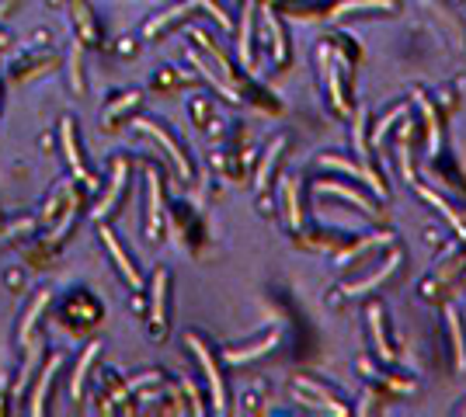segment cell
I'll return each instance as SVG.
<instances>
[{"label":"cell","mask_w":466,"mask_h":417,"mask_svg":"<svg viewBox=\"0 0 466 417\" xmlns=\"http://www.w3.org/2000/svg\"><path fill=\"white\" fill-rule=\"evenodd\" d=\"M188 348L199 355V362H202V369L209 375V386H212V404H216V411H226V389H223V379L216 372V362H212L209 348H206V341L202 337H195V334H188Z\"/></svg>","instance_id":"1"},{"label":"cell","mask_w":466,"mask_h":417,"mask_svg":"<svg viewBox=\"0 0 466 417\" xmlns=\"http://www.w3.org/2000/svg\"><path fill=\"white\" fill-rule=\"evenodd\" d=\"M146 237L150 240H157V233H161V219H164V206H161V177L150 170L146 174Z\"/></svg>","instance_id":"2"},{"label":"cell","mask_w":466,"mask_h":417,"mask_svg":"<svg viewBox=\"0 0 466 417\" xmlns=\"http://www.w3.org/2000/svg\"><path fill=\"white\" fill-rule=\"evenodd\" d=\"M139 129H143V132H150V136H153V139H157V143H161V146L168 150V157H170V160H174V167H177V174H181V177L188 181V177H192V164L185 160V153H181V146H177V143H174V139H170V136H168V132H164V129H161V125H157V122H139Z\"/></svg>","instance_id":"3"},{"label":"cell","mask_w":466,"mask_h":417,"mask_svg":"<svg viewBox=\"0 0 466 417\" xmlns=\"http://www.w3.org/2000/svg\"><path fill=\"white\" fill-rule=\"evenodd\" d=\"M126 174H129V164L126 160H119L115 164V177H112V188L101 195V202L94 206V219H105L108 212H115L119 206V199H122V192H126Z\"/></svg>","instance_id":"4"},{"label":"cell","mask_w":466,"mask_h":417,"mask_svg":"<svg viewBox=\"0 0 466 417\" xmlns=\"http://www.w3.org/2000/svg\"><path fill=\"white\" fill-rule=\"evenodd\" d=\"M59 139H63V150H66V160H70V167H74V174H77V177H84L87 184H94L91 170L84 167V157H81V150H77V132H74V122H70V119H63Z\"/></svg>","instance_id":"5"},{"label":"cell","mask_w":466,"mask_h":417,"mask_svg":"<svg viewBox=\"0 0 466 417\" xmlns=\"http://www.w3.org/2000/svg\"><path fill=\"white\" fill-rule=\"evenodd\" d=\"M101 240H105V247H108V254L115 257V264H119V271L126 275V282H129V286H136V289H139V282H143V278H139V271H136V264L129 261V254H126V250H122V244H119V237H115V233H112V230L105 226V230H101Z\"/></svg>","instance_id":"6"},{"label":"cell","mask_w":466,"mask_h":417,"mask_svg":"<svg viewBox=\"0 0 466 417\" xmlns=\"http://www.w3.org/2000/svg\"><path fill=\"white\" fill-rule=\"evenodd\" d=\"M397 264H400V250H393V254H390V257L383 261L380 268L373 271V275H366V278H362V282H355V286H344L341 292H344V295H362V292L376 289V286H383V282L390 278V271H393Z\"/></svg>","instance_id":"7"},{"label":"cell","mask_w":466,"mask_h":417,"mask_svg":"<svg viewBox=\"0 0 466 417\" xmlns=\"http://www.w3.org/2000/svg\"><path fill=\"white\" fill-rule=\"evenodd\" d=\"M164 317H168V271L161 268L153 275V310H150V324L153 331H164Z\"/></svg>","instance_id":"8"},{"label":"cell","mask_w":466,"mask_h":417,"mask_svg":"<svg viewBox=\"0 0 466 417\" xmlns=\"http://www.w3.org/2000/svg\"><path fill=\"white\" fill-rule=\"evenodd\" d=\"M279 337L282 334L279 331H268L261 341H255V344H247V348H230L226 351V362H233V365H240V362H247V358H257V355H264V351H272L275 344H279Z\"/></svg>","instance_id":"9"},{"label":"cell","mask_w":466,"mask_h":417,"mask_svg":"<svg viewBox=\"0 0 466 417\" xmlns=\"http://www.w3.org/2000/svg\"><path fill=\"white\" fill-rule=\"evenodd\" d=\"M188 14H192V4L185 0V4H177V7L164 11V14H157V18H153V21L146 25V32H143V35H146V39H157V35H161L164 28H170L174 21H181V18H188Z\"/></svg>","instance_id":"10"},{"label":"cell","mask_w":466,"mask_h":417,"mask_svg":"<svg viewBox=\"0 0 466 417\" xmlns=\"http://www.w3.org/2000/svg\"><path fill=\"white\" fill-rule=\"evenodd\" d=\"M59 365H63V355H56V358H49V362H45L42 379H39V386H35V393H32V414H42L45 393H49V386H52V375L59 372Z\"/></svg>","instance_id":"11"},{"label":"cell","mask_w":466,"mask_h":417,"mask_svg":"<svg viewBox=\"0 0 466 417\" xmlns=\"http://www.w3.org/2000/svg\"><path fill=\"white\" fill-rule=\"evenodd\" d=\"M369 331L376 337V355H380L383 362H393V348H390V341H386V331H383V310L373 303L369 306Z\"/></svg>","instance_id":"12"},{"label":"cell","mask_w":466,"mask_h":417,"mask_svg":"<svg viewBox=\"0 0 466 417\" xmlns=\"http://www.w3.org/2000/svg\"><path fill=\"white\" fill-rule=\"evenodd\" d=\"M264 25H268V35H272V49H275V63H286L289 59V42H286V32L279 25V18L272 11H264Z\"/></svg>","instance_id":"13"},{"label":"cell","mask_w":466,"mask_h":417,"mask_svg":"<svg viewBox=\"0 0 466 417\" xmlns=\"http://www.w3.org/2000/svg\"><path fill=\"white\" fill-rule=\"evenodd\" d=\"M251 28H255V0L244 4V21H240V63L251 66Z\"/></svg>","instance_id":"14"},{"label":"cell","mask_w":466,"mask_h":417,"mask_svg":"<svg viewBox=\"0 0 466 417\" xmlns=\"http://www.w3.org/2000/svg\"><path fill=\"white\" fill-rule=\"evenodd\" d=\"M296 386H303V389H310V393H313V397H317V400H320V407H324V411H327V414H348V407H344V404H341L338 397H331V393H327V389H324V386H317V382H313V379H299Z\"/></svg>","instance_id":"15"},{"label":"cell","mask_w":466,"mask_h":417,"mask_svg":"<svg viewBox=\"0 0 466 417\" xmlns=\"http://www.w3.org/2000/svg\"><path fill=\"white\" fill-rule=\"evenodd\" d=\"M320 192H327V195H338V199H348L351 206H359L362 212H373V216H380V212H376V206H369V199H366V195H359V192L344 188V184H338V181H327V184H320Z\"/></svg>","instance_id":"16"},{"label":"cell","mask_w":466,"mask_h":417,"mask_svg":"<svg viewBox=\"0 0 466 417\" xmlns=\"http://www.w3.org/2000/svg\"><path fill=\"white\" fill-rule=\"evenodd\" d=\"M282 206H286V223L299 230V202H296V177L282 181Z\"/></svg>","instance_id":"17"},{"label":"cell","mask_w":466,"mask_h":417,"mask_svg":"<svg viewBox=\"0 0 466 417\" xmlns=\"http://www.w3.org/2000/svg\"><path fill=\"white\" fill-rule=\"evenodd\" d=\"M98 348H101V344H98V341H94V344H87V348H84V358H81V362H77V372H74V386H70V389H74V397H77V400H81V397H84V379H87V369H91V362H94V358H98Z\"/></svg>","instance_id":"18"},{"label":"cell","mask_w":466,"mask_h":417,"mask_svg":"<svg viewBox=\"0 0 466 417\" xmlns=\"http://www.w3.org/2000/svg\"><path fill=\"white\" fill-rule=\"evenodd\" d=\"M282 146H286V139H275L268 150H264V160H261V167H257V188L264 192L268 188V177H272V167H275V160H279V153H282Z\"/></svg>","instance_id":"19"},{"label":"cell","mask_w":466,"mask_h":417,"mask_svg":"<svg viewBox=\"0 0 466 417\" xmlns=\"http://www.w3.org/2000/svg\"><path fill=\"white\" fill-rule=\"evenodd\" d=\"M445 320H449V331H453V344H456V365H460V369H466L463 327H460V313H456V306H445Z\"/></svg>","instance_id":"20"},{"label":"cell","mask_w":466,"mask_h":417,"mask_svg":"<svg viewBox=\"0 0 466 417\" xmlns=\"http://www.w3.org/2000/svg\"><path fill=\"white\" fill-rule=\"evenodd\" d=\"M70 7H74V21H77V28H81V35L84 42H94V18H91V7H87V0H70Z\"/></svg>","instance_id":"21"},{"label":"cell","mask_w":466,"mask_h":417,"mask_svg":"<svg viewBox=\"0 0 466 417\" xmlns=\"http://www.w3.org/2000/svg\"><path fill=\"white\" fill-rule=\"evenodd\" d=\"M45 303H49V292H39V295H35V303H32V310L25 313V324H21V341H28V334H32V327H35L39 313L45 310Z\"/></svg>","instance_id":"22"},{"label":"cell","mask_w":466,"mask_h":417,"mask_svg":"<svg viewBox=\"0 0 466 417\" xmlns=\"http://www.w3.org/2000/svg\"><path fill=\"white\" fill-rule=\"evenodd\" d=\"M188 4H192V7H202V11L209 14V18H212V21H216V25H223V28H233V21H230V14H226V11H223V7H219L216 0H188Z\"/></svg>","instance_id":"23"},{"label":"cell","mask_w":466,"mask_h":417,"mask_svg":"<svg viewBox=\"0 0 466 417\" xmlns=\"http://www.w3.org/2000/svg\"><path fill=\"white\" fill-rule=\"evenodd\" d=\"M81 42L70 49V83H74V90H84V74H81Z\"/></svg>","instance_id":"24"},{"label":"cell","mask_w":466,"mask_h":417,"mask_svg":"<svg viewBox=\"0 0 466 417\" xmlns=\"http://www.w3.org/2000/svg\"><path fill=\"white\" fill-rule=\"evenodd\" d=\"M407 143H411V122L400 129V146H397V150H400V167H404V174H407V177H414V170H411V153H407Z\"/></svg>","instance_id":"25"},{"label":"cell","mask_w":466,"mask_h":417,"mask_svg":"<svg viewBox=\"0 0 466 417\" xmlns=\"http://www.w3.org/2000/svg\"><path fill=\"white\" fill-rule=\"evenodd\" d=\"M136 101H139V94H122V101H115V105L105 112V125H112V119H115V115H122L126 108H132Z\"/></svg>","instance_id":"26"},{"label":"cell","mask_w":466,"mask_h":417,"mask_svg":"<svg viewBox=\"0 0 466 417\" xmlns=\"http://www.w3.org/2000/svg\"><path fill=\"white\" fill-rule=\"evenodd\" d=\"M4 42H7V39H4V35H0V45H4Z\"/></svg>","instance_id":"27"}]
</instances>
